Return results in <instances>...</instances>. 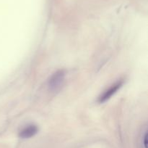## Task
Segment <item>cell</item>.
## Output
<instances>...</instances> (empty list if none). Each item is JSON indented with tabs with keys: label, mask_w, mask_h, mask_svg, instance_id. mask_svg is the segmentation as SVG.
<instances>
[{
	"label": "cell",
	"mask_w": 148,
	"mask_h": 148,
	"mask_svg": "<svg viewBox=\"0 0 148 148\" xmlns=\"http://www.w3.org/2000/svg\"><path fill=\"white\" fill-rule=\"evenodd\" d=\"M65 78V73L63 70H59L55 72L48 81V86L52 92L59 91L64 84Z\"/></svg>",
	"instance_id": "obj_1"
},
{
	"label": "cell",
	"mask_w": 148,
	"mask_h": 148,
	"mask_svg": "<svg viewBox=\"0 0 148 148\" xmlns=\"http://www.w3.org/2000/svg\"><path fill=\"white\" fill-rule=\"evenodd\" d=\"M123 85V81H119L118 82H116V84H114V85L111 86L108 89H107L106 91H105L103 92V94H101L99 97V101L100 103H103L106 101H107L108 100H109L113 95H114L115 93H116V91L122 86Z\"/></svg>",
	"instance_id": "obj_2"
},
{
	"label": "cell",
	"mask_w": 148,
	"mask_h": 148,
	"mask_svg": "<svg viewBox=\"0 0 148 148\" xmlns=\"http://www.w3.org/2000/svg\"><path fill=\"white\" fill-rule=\"evenodd\" d=\"M38 129L37 126H35V125H30V126L23 129L20 132L19 136L23 139H29V138L34 136L38 133Z\"/></svg>",
	"instance_id": "obj_3"
},
{
	"label": "cell",
	"mask_w": 148,
	"mask_h": 148,
	"mask_svg": "<svg viewBox=\"0 0 148 148\" xmlns=\"http://www.w3.org/2000/svg\"><path fill=\"white\" fill-rule=\"evenodd\" d=\"M142 147L143 148H147V131L145 129L142 136Z\"/></svg>",
	"instance_id": "obj_4"
}]
</instances>
